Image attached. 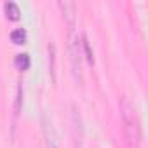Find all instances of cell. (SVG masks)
Segmentation results:
<instances>
[{
	"instance_id": "1",
	"label": "cell",
	"mask_w": 148,
	"mask_h": 148,
	"mask_svg": "<svg viewBox=\"0 0 148 148\" xmlns=\"http://www.w3.org/2000/svg\"><path fill=\"white\" fill-rule=\"evenodd\" d=\"M120 113H122V122H124V131L127 138L129 148H141V129H139V120L136 115L134 106L127 98L122 99L120 103Z\"/></svg>"
},
{
	"instance_id": "2",
	"label": "cell",
	"mask_w": 148,
	"mask_h": 148,
	"mask_svg": "<svg viewBox=\"0 0 148 148\" xmlns=\"http://www.w3.org/2000/svg\"><path fill=\"white\" fill-rule=\"evenodd\" d=\"M70 61L71 71L77 82L82 84V64H80V42L75 35V28H70Z\"/></svg>"
},
{
	"instance_id": "3",
	"label": "cell",
	"mask_w": 148,
	"mask_h": 148,
	"mask_svg": "<svg viewBox=\"0 0 148 148\" xmlns=\"http://www.w3.org/2000/svg\"><path fill=\"white\" fill-rule=\"evenodd\" d=\"M42 132H44V139H45V146L47 148H61L59 136H58L52 122H49V119L45 115L42 117Z\"/></svg>"
},
{
	"instance_id": "4",
	"label": "cell",
	"mask_w": 148,
	"mask_h": 148,
	"mask_svg": "<svg viewBox=\"0 0 148 148\" xmlns=\"http://www.w3.org/2000/svg\"><path fill=\"white\" fill-rule=\"evenodd\" d=\"M59 9L63 11V18L68 23L70 28H75V18H77V7L71 2H59Z\"/></svg>"
},
{
	"instance_id": "5",
	"label": "cell",
	"mask_w": 148,
	"mask_h": 148,
	"mask_svg": "<svg viewBox=\"0 0 148 148\" xmlns=\"http://www.w3.org/2000/svg\"><path fill=\"white\" fill-rule=\"evenodd\" d=\"M4 11H5V18H7L9 21H18L19 16H21V11H19V7H18L14 2H5Z\"/></svg>"
},
{
	"instance_id": "6",
	"label": "cell",
	"mask_w": 148,
	"mask_h": 148,
	"mask_svg": "<svg viewBox=\"0 0 148 148\" xmlns=\"http://www.w3.org/2000/svg\"><path fill=\"white\" fill-rule=\"evenodd\" d=\"M49 71H51L52 82H56V45L52 42L49 44Z\"/></svg>"
},
{
	"instance_id": "7",
	"label": "cell",
	"mask_w": 148,
	"mask_h": 148,
	"mask_svg": "<svg viewBox=\"0 0 148 148\" xmlns=\"http://www.w3.org/2000/svg\"><path fill=\"white\" fill-rule=\"evenodd\" d=\"M80 44L84 45V52H86V59H87V63H89V64H94V54H92L91 44H89V40H87L86 35L82 37V42H80Z\"/></svg>"
},
{
	"instance_id": "8",
	"label": "cell",
	"mask_w": 148,
	"mask_h": 148,
	"mask_svg": "<svg viewBox=\"0 0 148 148\" xmlns=\"http://www.w3.org/2000/svg\"><path fill=\"white\" fill-rule=\"evenodd\" d=\"M14 64L19 70H28L30 68V56L28 54H18L16 59H14Z\"/></svg>"
},
{
	"instance_id": "9",
	"label": "cell",
	"mask_w": 148,
	"mask_h": 148,
	"mask_svg": "<svg viewBox=\"0 0 148 148\" xmlns=\"http://www.w3.org/2000/svg\"><path fill=\"white\" fill-rule=\"evenodd\" d=\"M11 40L14 42V44H25L26 42V32L23 30V28H18V30H14L12 33H11Z\"/></svg>"
},
{
	"instance_id": "10",
	"label": "cell",
	"mask_w": 148,
	"mask_h": 148,
	"mask_svg": "<svg viewBox=\"0 0 148 148\" xmlns=\"http://www.w3.org/2000/svg\"><path fill=\"white\" fill-rule=\"evenodd\" d=\"M21 103H23V87L18 86V92H16V105H14V117L19 115L21 112Z\"/></svg>"
}]
</instances>
